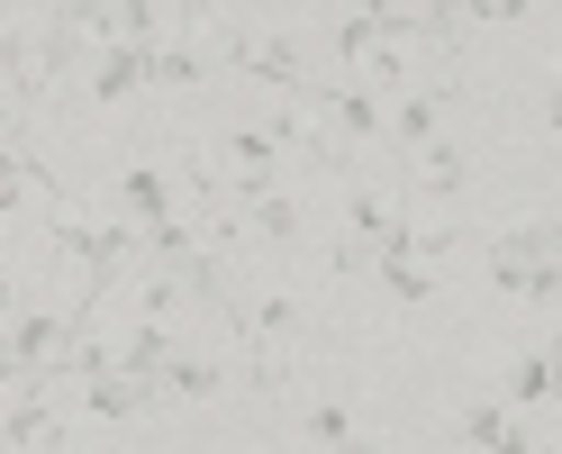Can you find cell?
I'll use <instances>...</instances> for the list:
<instances>
[{
    "mask_svg": "<svg viewBox=\"0 0 562 454\" xmlns=\"http://www.w3.org/2000/svg\"><path fill=\"white\" fill-rule=\"evenodd\" d=\"M227 328L245 336V364H255V391H281L291 381V345H300V300H227Z\"/></svg>",
    "mask_w": 562,
    "mask_h": 454,
    "instance_id": "obj_1",
    "label": "cell"
},
{
    "mask_svg": "<svg viewBox=\"0 0 562 454\" xmlns=\"http://www.w3.org/2000/svg\"><path fill=\"white\" fill-rule=\"evenodd\" d=\"M164 400V381L146 373H91V381H64V409L74 418H100V428H127V418H146Z\"/></svg>",
    "mask_w": 562,
    "mask_h": 454,
    "instance_id": "obj_2",
    "label": "cell"
},
{
    "mask_svg": "<svg viewBox=\"0 0 562 454\" xmlns=\"http://www.w3.org/2000/svg\"><path fill=\"white\" fill-rule=\"evenodd\" d=\"M82 319H91V291H82L74 309H37V319H19V336H10V373H19V381L55 373V355H74Z\"/></svg>",
    "mask_w": 562,
    "mask_h": 454,
    "instance_id": "obj_3",
    "label": "cell"
},
{
    "mask_svg": "<svg viewBox=\"0 0 562 454\" xmlns=\"http://www.w3.org/2000/svg\"><path fill=\"white\" fill-rule=\"evenodd\" d=\"M318 119L345 136V146H372V136H391V110H381V91H372V82H336V91H318Z\"/></svg>",
    "mask_w": 562,
    "mask_h": 454,
    "instance_id": "obj_4",
    "label": "cell"
},
{
    "mask_svg": "<svg viewBox=\"0 0 562 454\" xmlns=\"http://www.w3.org/2000/svg\"><path fill=\"white\" fill-rule=\"evenodd\" d=\"M281 155H291V146H281V136L272 128H227V182L245 191V200H255V191H272V173H281Z\"/></svg>",
    "mask_w": 562,
    "mask_h": 454,
    "instance_id": "obj_5",
    "label": "cell"
},
{
    "mask_svg": "<svg viewBox=\"0 0 562 454\" xmlns=\"http://www.w3.org/2000/svg\"><path fill=\"white\" fill-rule=\"evenodd\" d=\"M64 27H46V37H10V100H37L55 82V64H64Z\"/></svg>",
    "mask_w": 562,
    "mask_h": 454,
    "instance_id": "obj_6",
    "label": "cell"
},
{
    "mask_svg": "<svg viewBox=\"0 0 562 454\" xmlns=\"http://www.w3.org/2000/svg\"><path fill=\"white\" fill-rule=\"evenodd\" d=\"M408 219H400V200L391 191H355V182H345V236H355V246H391V236H400Z\"/></svg>",
    "mask_w": 562,
    "mask_h": 454,
    "instance_id": "obj_7",
    "label": "cell"
},
{
    "mask_svg": "<svg viewBox=\"0 0 562 454\" xmlns=\"http://www.w3.org/2000/svg\"><path fill=\"white\" fill-rule=\"evenodd\" d=\"M245 74L263 91H308V55L291 37H245Z\"/></svg>",
    "mask_w": 562,
    "mask_h": 454,
    "instance_id": "obj_8",
    "label": "cell"
},
{
    "mask_svg": "<svg viewBox=\"0 0 562 454\" xmlns=\"http://www.w3.org/2000/svg\"><path fill=\"white\" fill-rule=\"evenodd\" d=\"M136 82H155V46H100L91 55V100H127Z\"/></svg>",
    "mask_w": 562,
    "mask_h": 454,
    "instance_id": "obj_9",
    "label": "cell"
},
{
    "mask_svg": "<svg viewBox=\"0 0 562 454\" xmlns=\"http://www.w3.org/2000/svg\"><path fill=\"white\" fill-rule=\"evenodd\" d=\"M408 173H417V191H427V200H453V191L472 182L463 146H445V136H427V146H408Z\"/></svg>",
    "mask_w": 562,
    "mask_h": 454,
    "instance_id": "obj_10",
    "label": "cell"
},
{
    "mask_svg": "<svg viewBox=\"0 0 562 454\" xmlns=\"http://www.w3.org/2000/svg\"><path fill=\"white\" fill-rule=\"evenodd\" d=\"M445 100H453L445 82H427V91H400V100H391V146H427V136L445 128Z\"/></svg>",
    "mask_w": 562,
    "mask_h": 454,
    "instance_id": "obj_11",
    "label": "cell"
},
{
    "mask_svg": "<svg viewBox=\"0 0 562 454\" xmlns=\"http://www.w3.org/2000/svg\"><path fill=\"white\" fill-rule=\"evenodd\" d=\"M119 209H127L136 228H155V219H182V209H172V182H164L155 164H127V173H119Z\"/></svg>",
    "mask_w": 562,
    "mask_h": 454,
    "instance_id": "obj_12",
    "label": "cell"
},
{
    "mask_svg": "<svg viewBox=\"0 0 562 454\" xmlns=\"http://www.w3.org/2000/svg\"><path fill=\"white\" fill-rule=\"evenodd\" d=\"M463 445H481V454H508V445H536V436H526L499 400H472V409H463Z\"/></svg>",
    "mask_w": 562,
    "mask_h": 454,
    "instance_id": "obj_13",
    "label": "cell"
},
{
    "mask_svg": "<svg viewBox=\"0 0 562 454\" xmlns=\"http://www.w3.org/2000/svg\"><path fill=\"white\" fill-rule=\"evenodd\" d=\"M245 236L291 246V236H300V200H291V191H255V200H245Z\"/></svg>",
    "mask_w": 562,
    "mask_h": 454,
    "instance_id": "obj_14",
    "label": "cell"
},
{
    "mask_svg": "<svg viewBox=\"0 0 562 454\" xmlns=\"http://www.w3.org/2000/svg\"><path fill=\"white\" fill-rule=\"evenodd\" d=\"M526 273H536V228H517V236H499V246H490V283H499V291L526 300Z\"/></svg>",
    "mask_w": 562,
    "mask_h": 454,
    "instance_id": "obj_15",
    "label": "cell"
},
{
    "mask_svg": "<svg viewBox=\"0 0 562 454\" xmlns=\"http://www.w3.org/2000/svg\"><path fill=\"white\" fill-rule=\"evenodd\" d=\"M508 391H517V400H553V391H562V355H553V345L517 355V364H508Z\"/></svg>",
    "mask_w": 562,
    "mask_h": 454,
    "instance_id": "obj_16",
    "label": "cell"
},
{
    "mask_svg": "<svg viewBox=\"0 0 562 454\" xmlns=\"http://www.w3.org/2000/svg\"><path fill=\"white\" fill-rule=\"evenodd\" d=\"M218 381H227V373L209 364V355H182V345H172V364H164V391H172V400H209Z\"/></svg>",
    "mask_w": 562,
    "mask_h": 454,
    "instance_id": "obj_17",
    "label": "cell"
},
{
    "mask_svg": "<svg viewBox=\"0 0 562 454\" xmlns=\"http://www.w3.org/2000/svg\"><path fill=\"white\" fill-rule=\"evenodd\" d=\"M209 74V37H164L155 46V82H200Z\"/></svg>",
    "mask_w": 562,
    "mask_h": 454,
    "instance_id": "obj_18",
    "label": "cell"
},
{
    "mask_svg": "<svg viewBox=\"0 0 562 454\" xmlns=\"http://www.w3.org/2000/svg\"><path fill=\"white\" fill-rule=\"evenodd\" d=\"M119 46H164V0H119Z\"/></svg>",
    "mask_w": 562,
    "mask_h": 454,
    "instance_id": "obj_19",
    "label": "cell"
},
{
    "mask_svg": "<svg viewBox=\"0 0 562 454\" xmlns=\"http://www.w3.org/2000/svg\"><path fill=\"white\" fill-rule=\"evenodd\" d=\"M300 436H308V445H355V409H345V400H318V409L300 418Z\"/></svg>",
    "mask_w": 562,
    "mask_h": 454,
    "instance_id": "obj_20",
    "label": "cell"
},
{
    "mask_svg": "<svg viewBox=\"0 0 562 454\" xmlns=\"http://www.w3.org/2000/svg\"><path fill=\"white\" fill-rule=\"evenodd\" d=\"M463 10H472V19H490V27H508V19L536 10V0H463Z\"/></svg>",
    "mask_w": 562,
    "mask_h": 454,
    "instance_id": "obj_21",
    "label": "cell"
},
{
    "mask_svg": "<svg viewBox=\"0 0 562 454\" xmlns=\"http://www.w3.org/2000/svg\"><path fill=\"white\" fill-rule=\"evenodd\" d=\"M536 255H553V264H562V219H536Z\"/></svg>",
    "mask_w": 562,
    "mask_h": 454,
    "instance_id": "obj_22",
    "label": "cell"
},
{
    "mask_svg": "<svg viewBox=\"0 0 562 454\" xmlns=\"http://www.w3.org/2000/svg\"><path fill=\"white\" fill-rule=\"evenodd\" d=\"M345 10H355V19H391L400 0H345Z\"/></svg>",
    "mask_w": 562,
    "mask_h": 454,
    "instance_id": "obj_23",
    "label": "cell"
},
{
    "mask_svg": "<svg viewBox=\"0 0 562 454\" xmlns=\"http://www.w3.org/2000/svg\"><path fill=\"white\" fill-rule=\"evenodd\" d=\"M544 128H553V136H562V82H553V91H544Z\"/></svg>",
    "mask_w": 562,
    "mask_h": 454,
    "instance_id": "obj_24",
    "label": "cell"
}]
</instances>
